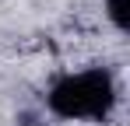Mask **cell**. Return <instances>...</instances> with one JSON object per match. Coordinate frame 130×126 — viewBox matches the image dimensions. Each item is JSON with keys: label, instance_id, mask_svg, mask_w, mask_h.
Returning a JSON list of instances; mask_svg holds the SVG:
<instances>
[{"label": "cell", "instance_id": "obj_2", "mask_svg": "<svg viewBox=\"0 0 130 126\" xmlns=\"http://www.w3.org/2000/svg\"><path fill=\"white\" fill-rule=\"evenodd\" d=\"M106 18L112 21L116 32H127V25H130V0H106Z\"/></svg>", "mask_w": 130, "mask_h": 126}, {"label": "cell", "instance_id": "obj_1", "mask_svg": "<svg viewBox=\"0 0 130 126\" xmlns=\"http://www.w3.org/2000/svg\"><path fill=\"white\" fill-rule=\"evenodd\" d=\"M112 105H116V81L102 67L63 74L46 91V109L56 119H106Z\"/></svg>", "mask_w": 130, "mask_h": 126}]
</instances>
